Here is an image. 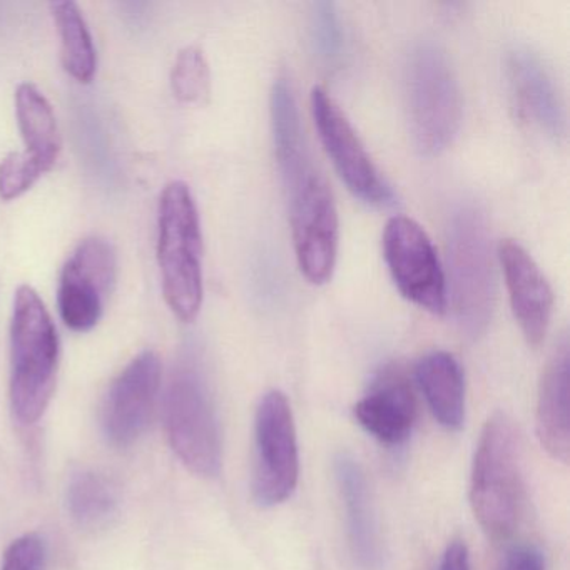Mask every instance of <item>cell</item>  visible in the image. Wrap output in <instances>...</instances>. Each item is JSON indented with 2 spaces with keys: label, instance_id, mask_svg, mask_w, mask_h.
<instances>
[{
  "label": "cell",
  "instance_id": "obj_15",
  "mask_svg": "<svg viewBox=\"0 0 570 570\" xmlns=\"http://www.w3.org/2000/svg\"><path fill=\"white\" fill-rule=\"evenodd\" d=\"M353 412L360 425L379 442L389 446L402 445L415 425V395L400 370L386 368Z\"/></svg>",
  "mask_w": 570,
  "mask_h": 570
},
{
  "label": "cell",
  "instance_id": "obj_19",
  "mask_svg": "<svg viewBox=\"0 0 570 570\" xmlns=\"http://www.w3.org/2000/svg\"><path fill=\"white\" fill-rule=\"evenodd\" d=\"M16 116L24 139L26 155L46 173L51 171L61 155L62 141L58 119L45 92L31 82H22L16 91Z\"/></svg>",
  "mask_w": 570,
  "mask_h": 570
},
{
  "label": "cell",
  "instance_id": "obj_1",
  "mask_svg": "<svg viewBox=\"0 0 570 570\" xmlns=\"http://www.w3.org/2000/svg\"><path fill=\"white\" fill-rule=\"evenodd\" d=\"M269 111L296 259L309 283L323 285L332 278L338 255V212L328 183L313 161L288 79H276Z\"/></svg>",
  "mask_w": 570,
  "mask_h": 570
},
{
  "label": "cell",
  "instance_id": "obj_12",
  "mask_svg": "<svg viewBox=\"0 0 570 570\" xmlns=\"http://www.w3.org/2000/svg\"><path fill=\"white\" fill-rule=\"evenodd\" d=\"M159 389L161 360L146 350L116 376L102 403V432L111 445L126 449L141 439L155 415Z\"/></svg>",
  "mask_w": 570,
  "mask_h": 570
},
{
  "label": "cell",
  "instance_id": "obj_3",
  "mask_svg": "<svg viewBox=\"0 0 570 570\" xmlns=\"http://www.w3.org/2000/svg\"><path fill=\"white\" fill-rule=\"evenodd\" d=\"M59 335L51 313L32 286L16 292L11 322V405L24 425L38 422L55 395Z\"/></svg>",
  "mask_w": 570,
  "mask_h": 570
},
{
  "label": "cell",
  "instance_id": "obj_7",
  "mask_svg": "<svg viewBox=\"0 0 570 570\" xmlns=\"http://www.w3.org/2000/svg\"><path fill=\"white\" fill-rule=\"evenodd\" d=\"M446 249L453 312L462 332L475 338L489 328L495 309L489 226L475 205H462L453 212Z\"/></svg>",
  "mask_w": 570,
  "mask_h": 570
},
{
  "label": "cell",
  "instance_id": "obj_26",
  "mask_svg": "<svg viewBox=\"0 0 570 570\" xmlns=\"http://www.w3.org/2000/svg\"><path fill=\"white\" fill-rule=\"evenodd\" d=\"M497 570H547L546 556L532 543L510 547Z\"/></svg>",
  "mask_w": 570,
  "mask_h": 570
},
{
  "label": "cell",
  "instance_id": "obj_24",
  "mask_svg": "<svg viewBox=\"0 0 570 570\" xmlns=\"http://www.w3.org/2000/svg\"><path fill=\"white\" fill-rule=\"evenodd\" d=\"M312 41L325 62L338 61L343 49V29L333 2H316L312 11Z\"/></svg>",
  "mask_w": 570,
  "mask_h": 570
},
{
  "label": "cell",
  "instance_id": "obj_21",
  "mask_svg": "<svg viewBox=\"0 0 570 570\" xmlns=\"http://www.w3.org/2000/svg\"><path fill=\"white\" fill-rule=\"evenodd\" d=\"M49 8L58 28L66 72L81 85H89L98 71V55L81 9L71 0L52 2Z\"/></svg>",
  "mask_w": 570,
  "mask_h": 570
},
{
  "label": "cell",
  "instance_id": "obj_8",
  "mask_svg": "<svg viewBox=\"0 0 570 570\" xmlns=\"http://www.w3.org/2000/svg\"><path fill=\"white\" fill-rule=\"evenodd\" d=\"M299 476L295 419L285 393H265L255 416L253 499L259 507H276L295 492Z\"/></svg>",
  "mask_w": 570,
  "mask_h": 570
},
{
  "label": "cell",
  "instance_id": "obj_13",
  "mask_svg": "<svg viewBox=\"0 0 570 570\" xmlns=\"http://www.w3.org/2000/svg\"><path fill=\"white\" fill-rule=\"evenodd\" d=\"M507 76L520 116L553 139L566 136L567 118L556 79L532 49L517 46L507 56Z\"/></svg>",
  "mask_w": 570,
  "mask_h": 570
},
{
  "label": "cell",
  "instance_id": "obj_5",
  "mask_svg": "<svg viewBox=\"0 0 570 570\" xmlns=\"http://www.w3.org/2000/svg\"><path fill=\"white\" fill-rule=\"evenodd\" d=\"M406 108L413 142L422 155H439L452 145L462 122V91L445 51L422 41L405 66Z\"/></svg>",
  "mask_w": 570,
  "mask_h": 570
},
{
  "label": "cell",
  "instance_id": "obj_14",
  "mask_svg": "<svg viewBox=\"0 0 570 570\" xmlns=\"http://www.w3.org/2000/svg\"><path fill=\"white\" fill-rule=\"evenodd\" d=\"M499 258L513 316L529 345H540L552 318V288L530 253L513 239L500 243Z\"/></svg>",
  "mask_w": 570,
  "mask_h": 570
},
{
  "label": "cell",
  "instance_id": "obj_4",
  "mask_svg": "<svg viewBox=\"0 0 570 570\" xmlns=\"http://www.w3.org/2000/svg\"><path fill=\"white\" fill-rule=\"evenodd\" d=\"M163 295L176 318L195 322L203 305V235L198 206L186 183L163 189L158 212Z\"/></svg>",
  "mask_w": 570,
  "mask_h": 570
},
{
  "label": "cell",
  "instance_id": "obj_27",
  "mask_svg": "<svg viewBox=\"0 0 570 570\" xmlns=\"http://www.w3.org/2000/svg\"><path fill=\"white\" fill-rule=\"evenodd\" d=\"M439 570H470V556L463 540H453L440 559Z\"/></svg>",
  "mask_w": 570,
  "mask_h": 570
},
{
  "label": "cell",
  "instance_id": "obj_17",
  "mask_svg": "<svg viewBox=\"0 0 570 570\" xmlns=\"http://www.w3.org/2000/svg\"><path fill=\"white\" fill-rule=\"evenodd\" d=\"M335 476L345 505L353 556L363 569L380 570L385 556L365 472L358 460L340 453L335 459Z\"/></svg>",
  "mask_w": 570,
  "mask_h": 570
},
{
  "label": "cell",
  "instance_id": "obj_6",
  "mask_svg": "<svg viewBox=\"0 0 570 570\" xmlns=\"http://www.w3.org/2000/svg\"><path fill=\"white\" fill-rule=\"evenodd\" d=\"M165 425L171 449L186 469L212 479L222 470V430L208 380L195 356L173 372L165 396Z\"/></svg>",
  "mask_w": 570,
  "mask_h": 570
},
{
  "label": "cell",
  "instance_id": "obj_16",
  "mask_svg": "<svg viewBox=\"0 0 570 570\" xmlns=\"http://www.w3.org/2000/svg\"><path fill=\"white\" fill-rule=\"evenodd\" d=\"M537 436L557 462L570 456V362L569 340L563 335L550 355L537 395Z\"/></svg>",
  "mask_w": 570,
  "mask_h": 570
},
{
  "label": "cell",
  "instance_id": "obj_23",
  "mask_svg": "<svg viewBox=\"0 0 570 570\" xmlns=\"http://www.w3.org/2000/svg\"><path fill=\"white\" fill-rule=\"evenodd\" d=\"M45 169L31 156L22 153H11L0 161V199L14 202L24 196L42 176Z\"/></svg>",
  "mask_w": 570,
  "mask_h": 570
},
{
  "label": "cell",
  "instance_id": "obj_11",
  "mask_svg": "<svg viewBox=\"0 0 570 570\" xmlns=\"http://www.w3.org/2000/svg\"><path fill=\"white\" fill-rule=\"evenodd\" d=\"M312 112L323 148L328 153L346 188L366 205L379 208L395 205L392 186L370 158L352 122L332 96L320 86L312 91Z\"/></svg>",
  "mask_w": 570,
  "mask_h": 570
},
{
  "label": "cell",
  "instance_id": "obj_18",
  "mask_svg": "<svg viewBox=\"0 0 570 570\" xmlns=\"http://www.w3.org/2000/svg\"><path fill=\"white\" fill-rule=\"evenodd\" d=\"M415 379L436 422L450 432L465 420V379L455 356L446 352L426 353L415 368Z\"/></svg>",
  "mask_w": 570,
  "mask_h": 570
},
{
  "label": "cell",
  "instance_id": "obj_9",
  "mask_svg": "<svg viewBox=\"0 0 570 570\" xmlns=\"http://www.w3.org/2000/svg\"><path fill=\"white\" fill-rule=\"evenodd\" d=\"M118 279V256L108 239H82L59 278V315L69 330L91 332L105 313Z\"/></svg>",
  "mask_w": 570,
  "mask_h": 570
},
{
  "label": "cell",
  "instance_id": "obj_22",
  "mask_svg": "<svg viewBox=\"0 0 570 570\" xmlns=\"http://www.w3.org/2000/svg\"><path fill=\"white\" fill-rule=\"evenodd\" d=\"M171 89L186 105H205L212 92V71L205 52L196 46L181 49L171 71Z\"/></svg>",
  "mask_w": 570,
  "mask_h": 570
},
{
  "label": "cell",
  "instance_id": "obj_25",
  "mask_svg": "<svg viewBox=\"0 0 570 570\" xmlns=\"http://www.w3.org/2000/svg\"><path fill=\"white\" fill-rule=\"evenodd\" d=\"M46 546L36 533L19 537L6 550L2 570H45Z\"/></svg>",
  "mask_w": 570,
  "mask_h": 570
},
{
  "label": "cell",
  "instance_id": "obj_20",
  "mask_svg": "<svg viewBox=\"0 0 570 570\" xmlns=\"http://www.w3.org/2000/svg\"><path fill=\"white\" fill-rule=\"evenodd\" d=\"M69 515L85 530L111 525L121 509L118 483L98 470L82 469L72 473L66 492Z\"/></svg>",
  "mask_w": 570,
  "mask_h": 570
},
{
  "label": "cell",
  "instance_id": "obj_2",
  "mask_svg": "<svg viewBox=\"0 0 570 570\" xmlns=\"http://www.w3.org/2000/svg\"><path fill=\"white\" fill-rule=\"evenodd\" d=\"M470 505L483 532L493 540L509 539L522 522V445L515 423L505 413H493L480 433L470 479Z\"/></svg>",
  "mask_w": 570,
  "mask_h": 570
},
{
  "label": "cell",
  "instance_id": "obj_10",
  "mask_svg": "<svg viewBox=\"0 0 570 570\" xmlns=\"http://www.w3.org/2000/svg\"><path fill=\"white\" fill-rule=\"evenodd\" d=\"M383 256L399 292L426 312L446 308V285L435 246L425 229L406 216H393L383 233Z\"/></svg>",
  "mask_w": 570,
  "mask_h": 570
}]
</instances>
